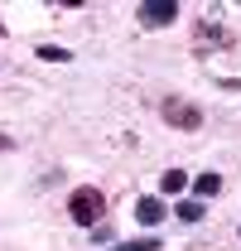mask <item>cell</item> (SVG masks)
Segmentation results:
<instances>
[{"label":"cell","mask_w":241,"mask_h":251,"mask_svg":"<svg viewBox=\"0 0 241 251\" xmlns=\"http://www.w3.org/2000/svg\"><path fill=\"white\" fill-rule=\"evenodd\" d=\"M68 218L77 222V227H96V222L106 218V193L92 188V184L72 188V198H68Z\"/></svg>","instance_id":"obj_1"},{"label":"cell","mask_w":241,"mask_h":251,"mask_svg":"<svg viewBox=\"0 0 241 251\" xmlns=\"http://www.w3.org/2000/svg\"><path fill=\"white\" fill-rule=\"evenodd\" d=\"M159 116L174 126V130H198L203 126V106L188 101V97H159Z\"/></svg>","instance_id":"obj_2"},{"label":"cell","mask_w":241,"mask_h":251,"mask_svg":"<svg viewBox=\"0 0 241 251\" xmlns=\"http://www.w3.org/2000/svg\"><path fill=\"white\" fill-rule=\"evenodd\" d=\"M208 44H217V49H232V34H227V25L212 15V20H198V34H193V49L203 53Z\"/></svg>","instance_id":"obj_3"},{"label":"cell","mask_w":241,"mask_h":251,"mask_svg":"<svg viewBox=\"0 0 241 251\" xmlns=\"http://www.w3.org/2000/svg\"><path fill=\"white\" fill-rule=\"evenodd\" d=\"M140 20H145L150 29L174 25V20H179V0H145V5H140Z\"/></svg>","instance_id":"obj_4"},{"label":"cell","mask_w":241,"mask_h":251,"mask_svg":"<svg viewBox=\"0 0 241 251\" xmlns=\"http://www.w3.org/2000/svg\"><path fill=\"white\" fill-rule=\"evenodd\" d=\"M135 222H140V227H159V222H164V203H159V198H154V193H145V198H135Z\"/></svg>","instance_id":"obj_5"},{"label":"cell","mask_w":241,"mask_h":251,"mask_svg":"<svg viewBox=\"0 0 241 251\" xmlns=\"http://www.w3.org/2000/svg\"><path fill=\"white\" fill-rule=\"evenodd\" d=\"M174 218L193 227V222H203V218H208V208H203V198H183L179 208H174Z\"/></svg>","instance_id":"obj_6"},{"label":"cell","mask_w":241,"mask_h":251,"mask_svg":"<svg viewBox=\"0 0 241 251\" xmlns=\"http://www.w3.org/2000/svg\"><path fill=\"white\" fill-rule=\"evenodd\" d=\"M198 198H217V193H222V174H198Z\"/></svg>","instance_id":"obj_7"},{"label":"cell","mask_w":241,"mask_h":251,"mask_svg":"<svg viewBox=\"0 0 241 251\" xmlns=\"http://www.w3.org/2000/svg\"><path fill=\"white\" fill-rule=\"evenodd\" d=\"M34 58H44V63H68L72 53H68V49H58V44H39V49H34Z\"/></svg>","instance_id":"obj_8"},{"label":"cell","mask_w":241,"mask_h":251,"mask_svg":"<svg viewBox=\"0 0 241 251\" xmlns=\"http://www.w3.org/2000/svg\"><path fill=\"white\" fill-rule=\"evenodd\" d=\"M159 188H164V193H183V188H188V174H183V169H169V174L159 179Z\"/></svg>","instance_id":"obj_9"},{"label":"cell","mask_w":241,"mask_h":251,"mask_svg":"<svg viewBox=\"0 0 241 251\" xmlns=\"http://www.w3.org/2000/svg\"><path fill=\"white\" fill-rule=\"evenodd\" d=\"M116 251H159V237H135V242H116Z\"/></svg>","instance_id":"obj_10"},{"label":"cell","mask_w":241,"mask_h":251,"mask_svg":"<svg viewBox=\"0 0 241 251\" xmlns=\"http://www.w3.org/2000/svg\"><path fill=\"white\" fill-rule=\"evenodd\" d=\"M0 150H15V140H10V135H5V130H0Z\"/></svg>","instance_id":"obj_11"}]
</instances>
